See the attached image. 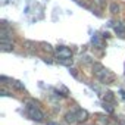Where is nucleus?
<instances>
[{"mask_svg":"<svg viewBox=\"0 0 125 125\" xmlns=\"http://www.w3.org/2000/svg\"><path fill=\"white\" fill-rule=\"evenodd\" d=\"M93 74L100 80V83H103V84H112L113 81H115V75L109 71V69H106L102 63H94L93 65Z\"/></svg>","mask_w":125,"mask_h":125,"instance_id":"f257e3e1","label":"nucleus"},{"mask_svg":"<svg viewBox=\"0 0 125 125\" xmlns=\"http://www.w3.org/2000/svg\"><path fill=\"white\" fill-rule=\"evenodd\" d=\"M27 113H28V116L31 118V119H34V121H43L44 119V113L41 112V109H40V103L38 102H35V100H28L27 102Z\"/></svg>","mask_w":125,"mask_h":125,"instance_id":"f03ea898","label":"nucleus"},{"mask_svg":"<svg viewBox=\"0 0 125 125\" xmlns=\"http://www.w3.org/2000/svg\"><path fill=\"white\" fill-rule=\"evenodd\" d=\"M56 54H57V60H62V59H72V52L71 49L65 47V46H59L56 49Z\"/></svg>","mask_w":125,"mask_h":125,"instance_id":"7ed1b4c3","label":"nucleus"},{"mask_svg":"<svg viewBox=\"0 0 125 125\" xmlns=\"http://www.w3.org/2000/svg\"><path fill=\"white\" fill-rule=\"evenodd\" d=\"M77 112H78V107H75V109L69 110V112L65 115V121H66L68 124H75V122H78V118H77Z\"/></svg>","mask_w":125,"mask_h":125,"instance_id":"20e7f679","label":"nucleus"},{"mask_svg":"<svg viewBox=\"0 0 125 125\" xmlns=\"http://www.w3.org/2000/svg\"><path fill=\"white\" fill-rule=\"evenodd\" d=\"M77 118H78V122H84V121L88 119V112H87L85 109H78Z\"/></svg>","mask_w":125,"mask_h":125,"instance_id":"39448f33","label":"nucleus"},{"mask_svg":"<svg viewBox=\"0 0 125 125\" xmlns=\"http://www.w3.org/2000/svg\"><path fill=\"white\" fill-rule=\"evenodd\" d=\"M0 50L2 52H12L13 50V44L10 41H0Z\"/></svg>","mask_w":125,"mask_h":125,"instance_id":"423d86ee","label":"nucleus"},{"mask_svg":"<svg viewBox=\"0 0 125 125\" xmlns=\"http://www.w3.org/2000/svg\"><path fill=\"white\" fill-rule=\"evenodd\" d=\"M115 32L118 35H121V37H125V27H124L122 22H116L115 24Z\"/></svg>","mask_w":125,"mask_h":125,"instance_id":"0eeeda50","label":"nucleus"},{"mask_svg":"<svg viewBox=\"0 0 125 125\" xmlns=\"http://www.w3.org/2000/svg\"><path fill=\"white\" fill-rule=\"evenodd\" d=\"M91 41H93V44H94V46H97L99 49H103V47H104V43L99 38V34H94V35L91 37Z\"/></svg>","mask_w":125,"mask_h":125,"instance_id":"6e6552de","label":"nucleus"},{"mask_svg":"<svg viewBox=\"0 0 125 125\" xmlns=\"http://www.w3.org/2000/svg\"><path fill=\"white\" fill-rule=\"evenodd\" d=\"M103 99H104V102H106V103H112V102L115 100V96H113V93H112V91H106V93H104V96H103Z\"/></svg>","mask_w":125,"mask_h":125,"instance_id":"1a4fd4ad","label":"nucleus"},{"mask_svg":"<svg viewBox=\"0 0 125 125\" xmlns=\"http://www.w3.org/2000/svg\"><path fill=\"white\" fill-rule=\"evenodd\" d=\"M109 10H110V13H119V5L118 3H110Z\"/></svg>","mask_w":125,"mask_h":125,"instance_id":"9d476101","label":"nucleus"},{"mask_svg":"<svg viewBox=\"0 0 125 125\" xmlns=\"http://www.w3.org/2000/svg\"><path fill=\"white\" fill-rule=\"evenodd\" d=\"M10 84L16 88V90H24L25 87H24V84L21 83V81H10Z\"/></svg>","mask_w":125,"mask_h":125,"instance_id":"9b49d317","label":"nucleus"},{"mask_svg":"<svg viewBox=\"0 0 125 125\" xmlns=\"http://www.w3.org/2000/svg\"><path fill=\"white\" fill-rule=\"evenodd\" d=\"M103 107H104V110L107 112V113H113V106L110 104V103H103Z\"/></svg>","mask_w":125,"mask_h":125,"instance_id":"f8f14e48","label":"nucleus"},{"mask_svg":"<svg viewBox=\"0 0 125 125\" xmlns=\"http://www.w3.org/2000/svg\"><path fill=\"white\" fill-rule=\"evenodd\" d=\"M59 62H60L62 65H66V66H68V65H72V59H62V60H59Z\"/></svg>","mask_w":125,"mask_h":125,"instance_id":"ddd939ff","label":"nucleus"},{"mask_svg":"<svg viewBox=\"0 0 125 125\" xmlns=\"http://www.w3.org/2000/svg\"><path fill=\"white\" fill-rule=\"evenodd\" d=\"M99 124H100V125H106V124H107V119L103 118V116H99Z\"/></svg>","mask_w":125,"mask_h":125,"instance_id":"4468645a","label":"nucleus"},{"mask_svg":"<svg viewBox=\"0 0 125 125\" xmlns=\"http://www.w3.org/2000/svg\"><path fill=\"white\" fill-rule=\"evenodd\" d=\"M59 88L62 90V93H63V96H68V94H69V91H68V88H66V87H63V85H60Z\"/></svg>","mask_w":125,"mask_h":125,"instance_id":"2eb2a0df","label":"nucleus"},{"mask_svg":"<svg viewBox=\"0 0 125 125\" xmlns=\"http://www.w3.org/2000/svg\"><path fill=\"white\" fill-rule=\"evenodd\" d=\"M44 50H46V52H50V53L53 52V49H52V46H50V44H44Z\"/></svg>","mask_w":125,"mask_h":125,"instance_id":"dca6fc26","label":"nucleus"},{"mask_svg":"<svg viewBox=\"0 0 125 125\" xmlns=\"http://www.w3.org/2000/svg\"><path fill=\"white\" fill-rule=\"evenodd\" d=\"M69 74H72L75 78L78 77V74H77V69H74V68H69Z\"/></svg>","mask_w":125,"mask_h":125,"instance_id":"f3484780","label":"nucleus"},{"mask_svg":"<svg viewBox=\"0 0 125 125\" xmlns=\"http://www.w3.org/2000/svg\"><path fill=\"white\" fill-rule=\"evenodd\" d=\"M0 94H2V96H9V93H8L5 88H2V90H0Z\"/></svg>","mask_w":125,"mask_h":125,"instance_id":"a211bd4d","label":"nucleus"},{"mask_svg":"<svg viewBox=\"0 0 125 125\" xmlns=\"http://www.w3.org/2000/svg\"><path fill=\"white\" fill-rule=\"evenodd\" d=\"M102 37H103V38H109L110 35H109V32H103V35H102Z\"/></svg>","mask_w":125,"mask_h":125,"instance_id":"6ab92c4d","label":"nucleus"},{"mask_svg":"<svg viewBox=\"0 0 125 125\" xmlns=\"http://www.w3.org/2000/svg\"><path fill=\"white\" fill-rule=\"evenodd\" d=\"M121 96H122V99H125V91L124 90H121Z\"/></svg>","mask_w":125,"mask_h":125,"instance_id":"aec40b11","label":"nucleus"},{"mask_svg":"<svg viewBox=\"0 0 125 125\" xmlns=\"http://www.w3.org/2000/svg\"><path fill=\"white\" fill-rule=\"evenodd\" d=\"M119 125H125V121H119Z\"/></svg>","mask_w":125,"mask_h":125,"instance_id":"412c9836","label":"nucleus"},{"mask_svg":"<svg viewBox=\"0 0 125 125\" xmlns=\"http://www.w3.org/2000/svg\"><path fill=\"white\" fill-rule=\"evenodd\" d=\"M50 125H57V124H50Z\"/></svg>","mask_w":125,"mask_h":125,"instance_id":"4be33fe9","label":"nucleus"}]
</instances>
